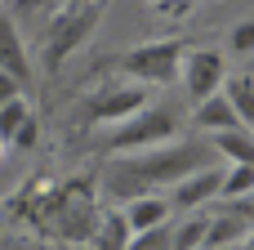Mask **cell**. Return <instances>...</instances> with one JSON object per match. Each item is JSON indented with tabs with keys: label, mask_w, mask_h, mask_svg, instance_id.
I'll return each instance as SVG.
<instances>
[{
	"label": "cell",
	"mask_w": 254,
	"mask_h": 250,
	"mask_svg": "<svg viewBox=\"0 0 254 250\" xmlns=\"http://www.w3.org/2000/svg\"><path fill=\"white\" fill-rule=\"evenodd\" d=\"M31 143H36V116H31V121L13 134V143H9V148H31Z\"/></svg>",
	"instance_id": "obj_21"
},
{
	"label": "cell",
	"mask_w": 254,
	"mask_h": 250,
	"mask_svg": "<svg viewBox=\"0 0 254 250\" xmlns=\"http://www.w3.org/2000/svg\"><path fill=\"white\" fill-rule=\"evenodd\" d=\"M103 9L107 4H58V13L49 18V27H45V45H40V58H45V67L49 72H58L89 36H94V27L103 22Z\"/></svg>",
	"instance_id": "obj_2"
},
{
	"label": "cell",
	"mask_w": 254,
	"mask_h": 250,
	"mask_svg": "<svg viewBox=\"0 0 254 250\" xmlns=\"http://www.w3.org/2000/svg\"><path fill=\"white\" fill-rule=\"evenodd\" d=\"M241 250H250V246H241Z\"/></svg>",
	"instance_id": "obj_24"
},
{
	"label": "cell",
	"mask_w": 254,
	"mask_h": 250,
	"mask_svg": "<svg viewBox=\"0 0 254 250\" xmlns=\"http://www.w3.org/2000/svg\"><path fill=\"white\" fill-rule=\"evenodd\" d=\"M219 94L228 98V107H232V116L241 121V130H250V134H254V76H250V72L228 76Z\"/></svg>",
	"instance_id": "obj_10"
},
{
	"label": "cell",
	"mask_w": 254,
	"mask_h": 250,
	"mask_svg": "<svg viewBox=\"0 0 254 250\" xmlns=\"http://www.w3.org/2000/svg\"><path fill=\"white\" fill-rule=\"evenodd\" d=\"M179 139V116L170 112V107H143V112H134L129 121H121L112 134H107V143H103V152H112V157H129V152H147V148H161V143H174Z\"/></svg>",
	"instance_id": "obj_3"
},
{
	"label": "cell",
	"mask_w": 254,
	"mask_h": 250,
	"mask_svg": "<svg viewBox=\"0 0 254 250\" xmlns=\"http://www.w3.org/2000/svg\"><path fill=\"white\" fill-rule=\"evenodd\" d=\"M179 81H183V89H188L192 103H205V98H214V94L223 89V81H228V63H223L219 49H192V54H183Z\"/></svg>",
	"instance_id": "obj_5"
},
{
	"label": "cell",
	"mask_w": 254,
	"mask_h": 250,
	"mask_svg": "<svg viewBox=\"0 0 254 250\" xmlns=\"http://www.w3.org/2000/svg\"><path fill=\"white\" fill-rule=\"evenodd\" d=\"M129 228H125V215L116 210V215H103L98 219V228H94V237H89V250H125L129 246Z\"/></svg>",
	"instance_id": "obj_14"
},
{
	"label": "cell",
	"mask_w": 254,
	"mask_h": 250,
	"mask_svg": "<svg viewBox=\"0 0 254 250\" xmlns=\"http://www.w3.org/2000/svg\"><path fill=\"white\" fill-rule=\"evenodd\" d=\"M246 246H250V250H254V233H250V237H246Z\"/></svg>",
	"instance_id": "obj_23"
},
{
	"label": "cell",
	"mask_w": 254,
	"mask_h": 250,
	"mask_svg": "<svg viewBox=\"0 0 254 250\" xmlns=\"http://www.w3.org/2000/svg\"><path fill=\"white\" fill-rule=\"evenodd\" d=\"M125 228L129 233H147V228H161V224H170V201L165 197H138V201H129L125 210Z\"/></svg>",
	"instance_id": "obj_9"
},
{
	"label": "cell",
	"mask_w": 254,
	"mask_h": 250,
	"mask_svg": "<svg viewBox=\"0 0 254 250\" xmlns=\"http://www.w3.org/2000/svg\"><path fill=\"white\" fill-rule=\"evenodd\" d=\"M27 121H31V107H27V98H13V103H4V107H0V148H9V143H13V134H18Z\"/></svg>",
	"instance_id": "obj_17"
},
{
	"label": "cell",
	"mask_w": 254,
	"mask_h": 250,
	"mask_svg": "<svg viewBox=\"0 0 254 250\" xmlns=\"http://www.w3.org/2000/svg\"><path fill=\"white\" fill-rule=\"evenodd\" d=\"M143 107H147V89L143 85H107V89H98V94L85 98V121H94V125H121V121H129Z\"/></svg>",
	"instance_id": "obj_6"
},
{
	"label": "cell",
	"mask_w": 254,
	"mask_h": 250,
	"mask_svg": "<svg viewBox=\"0 0 254 250\" xmlns=\"http://www.w3.org/2000/svg\"><path fill=\"white\" fill-rule=\"evenodd\" d=\"M192 125L210 130V139H214V134H228V130H241V121L232 116V107H228V98H223V94H214V98L196 103V112H192Z\"/></svg>",
	"instance_id": "obj_13"
},
{
	"label": "cell",
	"mask_w": 254,
	"mask_h": 250,
	"mask_svg": "<svg viewBox=\"0 0 254 250\" xmlns=\"http://www.w3.org/2000/svg\"><path fill=\"white\" fill-rule=\"evenodd\" d=\"M219 183H223V166H210V170H196L192 179H183L179 188H170V210L179 215H196L205 201H219Z\"/></svg>",
	"instance_id": "obj_7"
},
{
	"label": "cell",
	"mask_w": 254,
	"mask_h": 250,
	"mask_svg": "<svg viewBox=\"0 0 254 250\" xmlns=\"http://www.w3.org/2000/svg\"><path fill=\"white\" fill-rule=\"evenodd\" d=\"M250 76H254V72H250Z\"/></svg>",
	"instance_id": "obj_25"
},
{
	"label": "cell",
	"mask_w": 254,
	"mask_h": 250,
	"mask_svg": "<svg viewBox=\"0 0 254 250\" xmlns=\"http://www.w3.org/2000/svg\"><path fill=\"white\" fill-rule=\"evenodd\" d=\"M219 166V152L201 139H174L147 152H129V157H112V166L103 170V188L116 201H138V197H161V188H179L183 179H192L196 170Z\"/></svg>",
	"instance_id": "obj_1"
},
{
	"label": "cell",
	"mask_w": 254,
	"mask_h": 250,
	"mask_svg": "<svg viewBox=\"0 0 254 250\" xmlns=\"http://www.w3.org/2000/svg\"><path fill=\"white\" fill-rule=\"evenodd\" d=\"M183 40H152V45H138L129 54L116 58V67L125 76H134L143 89L147 85H174L179 81V67H183Z\"/></svg>",
	"instance_id": "obj_4"
},
{
	"label": "cell",
	"mask_w": 254,
	"mask_h": 250,
	"mask_svg": "<svg viewBox=\"0 0 254 250\" xmlns=\"http://www.w3.org/2000/svg\"><path fill=\"white\" fill-rule=\"evenodd\" d=\"M0 72L13 76L18 85L31 81V58H27V45H22V31L18 22L9 18V9L0 4Z\"/></svg>",
	"instance_id": "obj_8"
},
{
	"label": "cell",
	"mask_w": 254,
	"mask_h": 250,
	"mask_svg": "<svg viewBox=\"0 0 254 250\" xmlns=\"http://www.w3.org/2000/svg\"><path fill=\"white\" fill-rule=\"evenodd\" d=\"M125 250H170V224H161V228H147V233H134Z\"/></svg>",
	"instance_id": "obj_18"
},
{
	"label": "cell",
	"mask_w": 254,
	"mask_h": 250,
	"mask_svg": "<svg viewBox=\"0 0 254 250\" xmlns=\"http://www.w3.org/2000/svg\"><path fill=\"white\" fill-rule=\"evenodd\" d=\"M228 49H232V54H246V58H254V18H250V22H237V27H232V36H228Z\"/></svg>",
	"instance_id": "obj_19"
},
{
	"label": "cell",
	"mask_w": 254,
	"mask_h": 250,
	"mask_svg": "<svg viewBox=\"0 0 254 250\" xmlns=\"http://www.w3.org/2000/svg\"><path fill=\"white\" fill-rule=\"evenodd\" d=\"M156 9H161V13H170V18H183L192 4H183V0H170V4H156Z\"/></svg>",
	"instance_id": "obj_22"
},
{
	"label": "cell",
	"mask_w": 254,
	"mask_h": 250,
	"mask_svg": "<svg viewBox=\"0 0 254 250\" xmlns=\"http://www.w3.org/2000/svg\"><path fill=\"white\" fill-rule=\"evenodd\" d=\"M210 148L219 152V161L254 170V134H250V130H228V134H214V139H210Z\"/></svg>",
	"instance_id": "obj_12"
},
{
	"label": "cell",
	"mask_w": 254,
	"mask_h": 250,
	"mask_svg": "<svg viewBox=\"0 0 254 250\" xmlns=\"http://www.w3.org/2000/svg\"><path fill=\"white\" fill-rule=\"evenodd\" d=\"M254 192V170L246 166H228L223 170V183H219V201H241Z\"/></svg>",
	"instance_id": "obj_16"
},
{
	"label": "cell",
	"mask_w": 254,
	"mask_h": 250,
	"mask_svg": "<svg viewBox=\"0 0 254 250\" xmlns=\"http://www.w3.org/2000/svg\"><path fill=\"white\" fill-rule=\"evenodd\" d=\"M13 98H22V85H18L13 76H4V72H0V107H4V103H13Z\"/></svg>",
	"instance_id": "obj_20"
},
{
	"label": "cell",
	"mask_w": 254,
	"mask_h": 250,
	"mask_svg": "<svg viewBox=\"0 0 254 250\" xmlns=\"http://www.w3.org/2000/svg\"><path fill=\"white\" fill-rule=\"evenodd\" d=\"M246 237H250V228L223 210V215H210L205 219V242H201V250H232V246H246Z\"/></svg>",
	"instance_id": "obj_11"
},
{
	"label": "cell",
	"mask_w": 254,
	"mask_h": 250,
	"mask_svg": "<svg viewBox=\"0 0 254 250\" xmlns=\"http://www.w3.org/2000/svg\"><path fill=\"white\" fill-rule=\"evenodd\" d=\"M205 219L210 215H183L179 224H170V250H201V242H205Z\"/></svg>",
	"instance_id": "obj_15"
}]
</instances>
